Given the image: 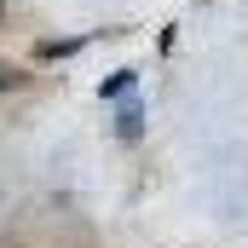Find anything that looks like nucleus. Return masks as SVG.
<instances>
[{
	"label": "nucleus",
	"instance_id": "f257e3e1",
	"mask_svg": "<svg viewBox=\"0 0 248 248\" xmlns=\"http://www.w3.org/2000/svg\"><path fill=\"white\" fill-rule=\"evenodd\" d=\"M139 127H144V110H139V98H127L122 116H116V133H122V139H139Z\"/></svg>",
	"mask_w": 248,
	"mask_h": 248
},
{
	"label": "nucleus",
	"instance_id": "f03ea898",
	"mask_svg": "<svg viewBox=\"0 0 248 248\" xmlns=\"http://www.w3.org/2000/svg\"><path fill=\"white\" fill-rule=\"evenodd\" d=\"M127 87H133V75H127V69H122V75H110V81H104V98H122Z\"/></svg>",
	"mask_w": 248,
	"mask_h": 248
},
{
	"label": "nucleus",
	"instance_id": "7ed1b4c3",
	"mask_svg": "<svg viewBox=\"0 0 248 248\" xmlns=\"http://www.w3.org/2000/svg\"><path fill=\"white\" fill-rule=\"evenodd\" d=\"M12 81H17V75H12V69H0V87H12Z\"/></svg>",
	"mask_w": 248,
	"mask_h": 248
},
{
	"label": "nucleus",
	"instance_id": "20e7f679",
	"mask_svg": "<svg viewBox=\"0 0 248 248\" xmlns=\"http://www.w3.org/2000/svg\"><path fill=\"white\" fill-rule=\"evenodd\" d=\"M0 6H6V0H0Z\"/></svg>",
	"mask_w": 248,
	"mask_h": 248
}]
</instances>
